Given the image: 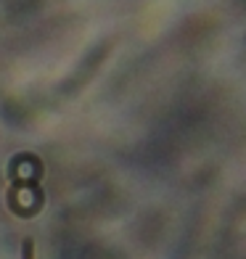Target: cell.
Returning <instances> with one entry per match:
<instances>
[{
  "label": "cell",
  "instance_id": "cell-1",
  "mask_svg": "<svg viewBox=\"0 0 246 259\" xmlns=\"http://www.w3.org/2000/svg\"><path fill=\"white\" fill-rule=\"evenodd\" d=\"M21 259H34V243L29 238L21 243Z\"/></svg>",
  "mask_w": 246,
  "mask_h": 259
}]
</instances>
